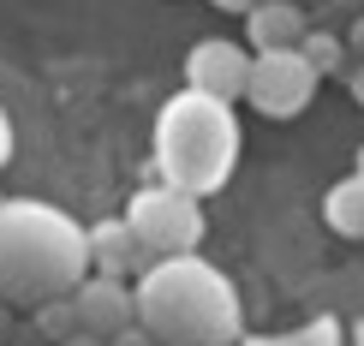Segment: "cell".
I'll use <instances>...</instances> for the list:
<instances>
[{
	"label": "cell",
	"mask_w": 364,
	"mask_h": 346,
	"mask_svg": "<svg viewBox=\"0 0 364 346\" xmlns=\"http://www.w3.org/2000/svg\"><path fill=\"white\" fill-rule=\"evenodd\" d=\"M132 305H138V328L156 346H239L245 340L239 287L209 257L149 263L132 287Z\"/></svg>",
	"instance_id": "cell-1"
},
{
	"label": "cell",
	"mask_w": 364,
	"mask_h": 346,
	"mask_svg": "<svg viewBox=\"0 0 364 346\" xmlns=\"http://www.w3.org/2000/svg\"><path fill=\"white\" fill-rule=\"evenodd\" d=\"M84 281H90V245L66 209L42 198L0 203V305L36 310L48 298H72Z\"/></svg>",
	"instance_id": "cell-2"
},
{
	"label": "cell",
	"mask_w": 364,
	"mask_h": 346,
	"mask_svg": "<svg viewBox=\"0 0 364 346\" xmlns=\"http://www.w3.org/2000/svg\"><path fill=\"white\" fill-rule=\"evenodd\" d=\"M149 156H156V173L168 191H186V198L203 203L239 168V114L227 102L197 96V90H179L156 114Z\"/></svg>",
	"instance_id": "cell-3"
},
{
	"label": "cell",
	"mask_w": 364,
	"mask_h": 346,
	"mask_svg": "<svg viewBox=\"0 0 364 346\" xmlns=\"http://www.w3.org/2000/svg\"><path fill=\"white\" fill-rule=\"evenodd\" d=\"M126 227L132 239L144 245L149 263H168V257H197L203 245V203L186 198V191H168V185H144L126 209Z\"/></svg>",
	"instance_id": "cell-4"
},
{
	"label": "cell",
	"mask_w": 364,
	"mask_h": 346,
	"mask_svg": "<svg viewBox=\"0 0 364 346\" xmlns=\"http://www.w3.org/2000/svg\"><path fill=\"white\" fill-rule=\"evenodd\" d=\"M316 96V72L299 60V48H281V54H251V72H245V102L263 119H299Z\"/></svg>",
	"instance_id": "cell-5"
},
{
	"label": "cell",
	"mask_w": 364,
	"mask_h": 346,
	"mask_svg": "<svg viewBox=\"0 0 364 346\" xmlns=\"http://www.w3.org/2000/svg\"><path fill=\"white\" fill-rule=\"evenodd\" d=\"M245 72H251V54L239 48V42H227V36H203L197 48L186 54V78L197 96H209V102H245Z\"/></svg>",
	"instance_id": "cell-6"
},
{
	"label": "cell",
	"mask_w": 364,
	"mask_h": 346,
	"mask_svg": "<svg viewBox=\"0 0 364 346\" xmlns=\"http://www.w3.org/2000/svg\"><path fill=\"white\" fill-rule=\"evenodd\" d=\"M72 310H78V328H84V335H96V340H114L119 328L138 323L132 287H126V281H102V275H90L84 287L72 293Z\"/></svg>",
	"instance_id": "cell-7"
},
{
	"label": "cell",
	"mask_w": 364,
	"mask_h": 346,
	"mask_svg": "<svg viewBox=\"0 0 364 346\" xmlns=\"http://www.w3.org/2000/svg\"><path fill=\"white\" fill-rule=\"evenodd\" d=\"M84 245H90V275H102V281H132V275L149 269L144 245L132 239L126 221H96V227H84Z\"/></svg>",
	"instance_id": "cell-8"
},
{
	"label": "cell",
	"mask_w": 364,
	"mask_h": 346,
	"mask_svg": "<svg viewBox=\"0 0 364 346\" xmlns=\"http://www.w3.org/2000/svg\"><path fill=\"white\" fill-rule=\"evenodd\" d=\"M305 6L299 0H263V6L245 12V36H251V54H281V48H299L305 42Z\"/></svg>",
	"instance_id": "cell-9"
},
{
	"label": "cell",
	"mask_w": 364,
	"mask_h": 346,
	"mask_svg": "<svg viewBox=\"0 0 364 346\" xmlns=\"http://www.w3.org/2000/svg\"><path fill=\"white\" fill-rule=\"evenodd\" d=\"M323 221H328L341 239H364V179H358V173H346L341 185H328Z\"/></svg>",
	"instance_id": "cell-10"
},
{
	"label": "cell",
	"mask_w": 364,
	"mask_h": 346,
	"mask_svg": "<svg viewBox=\"0 0 364 346\" xmlns=\"http://www.w3.org/2000/svg\"><path fill=\"white\" fill-rule=\"evenodd\" d=\"M299 60L316 72V84H323V78H346V66H353L346 42H341V36H328V30H305V42H299Z\"/></svg>",
	"instance_id": "cell-11"
},
{
	"label": "cell",
	"mask_w": 364,
	"mask_h": 346,
	"mask_svg": "<svg viewBox=\"0 0 364 346\" xmlns=\"http://www.w3.org/2000/svg\"><path fill=\"white\" fill-rule=\"evenodd\" d=\"M239 346H346V335L335 317H311L299 328H281V335H245Z\"/></svg>",
	"instance_id": "cell-12"
},
{
	"label": "cell",
	"mask_w": 364,
	"mask_h": 346,
	"mask_svg": "<svg viewBox=\"0 0 364 346\" xmlns=\"http://www.w3.org/2000/svg\"><path fill=\"white\" fill-rule=\"evenodd\" d=\"M36 340L48 346H66L72 335H78V310H72V298H48V305H36Z\"/></svg>",
	"instance_id": "cell-13"
},
{
	"label": "cell",
	"mask_w": 364,
	"mask_h": 346,
	"mask_svg": "<svg viewBox=\"0 0 364 346\" xmlns=\"http://www.w3.org/2000/svg\"><path fill=\"white\" fill-rule=\"evenodd\" d=\"M341 42H346V54H353V60H364V18L346 24V30H341Z\"/></svg>",
	"instance_id": "cell-14"
},
{
	"label": "cell",
	"mask_w": 364,
	"mask_h": 346,
	"mask_svg": "<svg viewBox=\"0 0 364 346\" xmlns=\"http://www.w3.org/2000/svg\"><path fill=\"white\" fill-rule=\"evenodd\" d=\"M108 346H156V340H149V335H144V328H138V323H132V328H119V335H114Z\"/></svg>",
	"instance_id": "cell-15"
},
{
	"label": "cell",
	"mask_w": 364,
	"mask_h": 346,
	"mask_svg": "<svg viewBox=\"0 0 364 346\" xmlns=\"http://www.w3.org/2000/svg\"><path fill=\"white\" fill-rule=\"evenodd\" d=\"M346 90H353V102L364 108V60H353V66H346Z\"/></svg>",
	"instance_id": "cell-16"
},
{
	"label": "cell",
	"mask_w": 364,
	"mask_h": 346,
	"mask_svg": "<svg viewBox=\"0 0 364 346\" xmlns=\"http://www.w3.org/2000/svg\"><path fill=\"white\" fill-rule=\"evenodd\" d=\"M12 161V119H6V108H0V168Z\"/></svg>",
	"instance_id": "cell-17"
},
{
	"label": "cell",
	"mask_w": 364,
	"mask_h": 346,
	"mask_svg": "<svg viewBox=\"0 0 364 346\" xmlns=\"http://www.w3.org/2000/svg\"><path fill=\"white\" fill-rule=\"evenodd\" d=\"M221 12H251V6H263V0H215Z\"/></svg>",
	"instance_id": "cell-18"
},
{
	"label": "cell",
	"mask_w": 364,
	"mask_h": 346,
	"mask_svg": "<svg viewBox=\"0 0 364 346\" xmlns=\"http://www.w3.org/2000/svg\"><path fill=\"white\" fill-rule=\"evenodd\" d=\"M12 328H18V323H12V310H6V305H0V346H6V340H12Z\"/></svg>",
	"instance_id": "cell-19"
},
{
	"label": "cell",
	"mask_w": 364,
	"mask_h": 346,
	"mask_svg": "<svg viewBox=\"0 0 364 346\" xmlns=\"http://www.w3.org/2000/svg\"><path fill=\"white\" fill-rule=\"evenodd\" d=\"M66 346H108V340H96V335H84V328H78V335H72Z\"/></svg>",
	"instance_id": "cell-20"
},
{
	"label": "cell",
	"mask_w": 364,
	"mask_h": 346,
	"mask_svg": "<svg viewBox=\"0 0 364 346\" xmlns=\"http://www.w3.org/2000/svg\"><path fill=\"white\" fill-rule=\"evenodd\" d=\"M358 179H364V149H358Z\"/></svg>",
	"instance_id": "cell-21"
},
{
	"label": "cell",
	"mask_w": 364,
	"mask_h": 346,
	"mask_svg": "<svg viewBox=\"0 0 364 346\" xmlns=\"http://www.w3.org/2000/svg\"><path fill=\"white\" fill-rule=\"evenodd\" d=\"M353 346H364V328H358V335H353Z\"/></svg>",
	"instance_id": "cell-22"
},
{
	"label": "cell",
	"mask_w": 364,
	"mask_h": 346,
	"mask_svg": "<svg viewBox=\"0 0 364 346\" xmlns=\"http://www.w3.org/2000/svg\"><path fill=\"white\" fill-rule=\"evenodd\" d=\"M0 203H6V198H0Z\"/></svg>",
	"instance_id": "cell-23"
}]
</instances>
